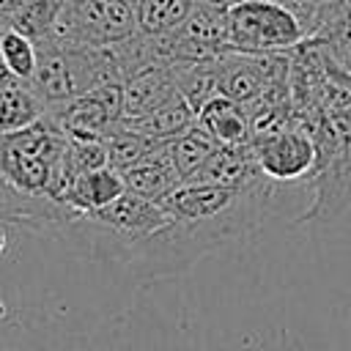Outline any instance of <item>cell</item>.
<instances>
[{"instance_id": "8fae6325", "label": "cell", "mask_w": 351, "mask_h": 351, "mask_svg": "<svg viewBox=\"0 0 351 351\" xmlns=\"http://www.w3.org/2000/svg\"><path fill=\"white\" fill-rule=\"evenodd\" d=\"M176 93V63H151L123 80V118H143Z\"/></svg>"}, {"instance_id": "5b68a950", "label": "cell", "mask_w": 351, "mask_h": 351, "mask_svg": "<svg viewBox=\"0 0 351 351\" xmlns=\"http://www.w3.org/2000/svg\"><path fill=\"white\" fill-rule=\"evenodd\" d=\"M307 38L302 22L277 0H236L228 5V49L244 55L291 52Z\"/></svg>"}, {"instance_id": "2e32d148", "label": "cell", "mask_w": 351, "mask_h": 351, "mask_svg": "<svg viewBox=\"0 0 351 351\" xmlns=\"http://www.w3.org/2000/svg\"><path fill=\"white\" fill-rule=\"evenodd\" d=\"M47 115L44 101L27 82H11L0 88V134L22 132Z\"/></svg>"}, {"instance_id": "ac0fdd59", "label": "cell", "mask_w": 351, "mask_h": 351, "mask_svg": "<svg viewBox=\"0 0 351 351\" xmlns=\"http://www.w3.org/2000/svg\"><path fill=\"white\" fill-rule=\"evenodd\" d=\"M60 8H63V0H19V5L5 19H8V27L41 44L52 38Z\"/></svg>"}, {"instance_id": "7c38bea8", "label": "cell", "mask_w": 351, "mask_h": 351, "mask_svg": "<svg viewBox=\"0 0 351 351\" xmlns=\"http://www.w3.org/2000/svg\"><path fill=\"white\" fill-rule=\"evenodd\" d=\"M195 126L203 129L222 148H250V140H252V123H250L247 107L225 96L208 99L197 110Z\"/></svg>"}, {"instance_id": "277c9868", "label": "cell", "mask_w": 351, "mask_h": 351, "mask_svg": "<svg viewBox=\"0 0 351 351\" xmlns=\"http://www.w3.org/2000/svg\"><path fill=\"white\" fill-rule=\"evenodd\" d=\"M36 74L27 82L44 101L47 112L69 104L71 99L93 90L104 82H121L112 47H77L63 41H41ZM123 85V82H121Z\"/></svg>"}, {"instance_id": "52a82bcc", "label": "cell", "mask_w": 351, "mask_h": 351, "mask_svg": "<svg viewBox=\"0 0 351 351\" xmlns=\"http://www.w3.org/2000/svg\"><path fill=\"white\" fill-rule=\"evenodd\" d=\"M250 151L258 170L274 184L302 181L315 167V140L296 118L274 132L252 137Z\"/></svg>"}, {"instance_id": "7402d4cb", "label": "cell", "mask_w": 351, "mask_h": 351, "mask_svg": "<svg viewBox=\"0 0 351 351\" xmlns=\"http://www.w3.org/2000/svg\"><path fill=\"white\" fill-rule=\"evenodd\" d=\"M11 82H19V80H14V74L5 69V63H3V58H0V88H5V85H11Z\"/></svg>"}, {"instance_id": "30bf717a", "label": "cell", "mask_w": 351, "mask_h": 351, "mask_svg": "<svg viewBox=\"0 0 351 351\" xmlns=\"http://www.w3.org/2000/svg\"><path fill=\"white\" fill-rule=\"evenodd\" d=\"M88 217H93L99 225H104L107 230H112L115 236H121L129 244V250H132L134 241H140L143 236L154 233L156 228H162L170 219L167 211L162 208V203L145 200V197L132 195V192H123L115 203H110L101 211H93Z\"/></svg>"}, {"instance_id": "8992f818", "label": "cell", "mask_w": 351, "mask_h": 351, "mask_svg": "<svg viewBox=\"0 0 351 351\" xmlns=\"http://www.w3.org/2000/svg\"><path fill=\"white\" fill-rule=\"evenodd\" d=\"M134 33V0H63L52 38L101 49L115 47Z\"/></svg>"}, {"instance_id": "44dd1931", "label": "cell", "mask_w": 351, "mask_h": 351, "mask_svg": "<svg viewBox=\"0 0 351 351\" xmlns=\"http://www.w3.org/2000/svg\"><path fill=\"white\" fill-rule=\"evenodd\" d=\"M321 41V38H318ZM329 47V52L335 55V60L351 74V36L348 38H335V41H324Z\"/></svg>"}, {"instance_id": "9a60e30c", "label": "cell", "mask_w": 351, "mask_h": 351, "mask_svg": "<svg viewBox=\"0 0 351 351\" xmlns=\"http://www.w3.org/2000/svg\"><path fill=\"white\" fill-rule=\"evenodd\" d=\"M118 126L129 129L134 134H143L148 140H162L165 143V140H173V137H178V134H184L195 126V110L189 107V101L181 93H176L162 107H156L154 112H148L143 118H132V121L121 118Z\"/></svg>"}, {"instance_id": "ffe728a7", "label": "cell", "mask_w": 351, "mask_h": 351, "mask_svg": "<svg viewBox=\"0 0 351 351\" xmlns=\"http://www.w3.org/2000/svg\"><path fill=\"white\" fill-rule=\"evenodd\" d=\"M0 58H3L5 69L14 74V80L30 82L36 74V63H38V47L19 30L5 27L0 33Z\"/></svg>"}, {"instance_id": "ba28073f", "label": "cell", "mask_w": 351, "mask_h": 351, "mask_svg": "<svg viewBox=\"0 0 351 351\" xmlns=\"http://www.w3.org/2000/svg\"><path fill=\"white\" fill-rule=\"evenodd\" d=\"M69 140H104L123 118V85L104 82L47 112Z\"/></svg>"}, {"instance_id": "d6986e66", "label": "cell", "mask_w": 351, "mask_h": 351, "mask_svg": "<svg viewBox=\"0 0 351 351\" xmlns=\"http://www.w3.org/2000/svg\"><path fill=\"white\" fill-rule=\"evenodd\" d=\"M195 0H134L137 33L143 36H167L189 16Z\"/></svg>"}, {"instance_id": "603a6c76", "label": "cell", "mask_w": 351, "mask_h": 351, "mask_svg": "<svg viewBox=\"0 0 351 351\" xmlns=\"http://www.w3.org/2000/svg\"><path fill=\"white\" fill-rule=\"evenodd\" d=\"M195 3H211V5H222V8H228V5L236 3V0H195Z\"/></svg>"}, {"instance_id": "7a4b0ae2", "label": "cell", "mask_w": 351, "mask_h": 351, "mask_svg": "<svg viewBox=\"0 0 351 351\" xmlns=\"http://www.w3.org/2000/svg\"><path fill=\"white\" fill-rule=\"evenodd\" d=\"M66 143V134L49 115L22 132L0 134V178L22 197L63 203L69 192L63 173Z\"/></svg>"}, {"instance_id": "3957f363", "label": "cell", "mask_w": 351, "mask_h": 351, "mask_svg": "<svg viewBox=\"0 0 351 351\" xmlns=\"http://www.w3.org/2000/svg\"><path fill=\"white\" fill-rule=\"evenodd\" d=\"M296 121L315 140L313 203L299 222H335L351 208V104Z\"/></svg>"}, {"instance_id": "cb8c5ba5", "label": "cell", "mask_w": 351, "mask_h": 351, "mask_svg": "<svg viewBox=\"0 0 351 351\" xmlns=\"http://www.w3.org/2000/svg\"><path fill=\"white\" fill-rule=\"evenodd\" d=\"M5 27H8V22H5V16H0V33H3Z\"/></svg>"}, {"instance_id": "5bb4252c", "label": "cell", "mask_w": 351, "mask_h": 351, "mask_svg": "<svg viewBox=\"0 0 351 351\" xmlns=\"http://www.w3.org/2000/svg\"><path fill=\"white\" fill-rule=\"evenodd\" d=\"M123 181H126V192L140 195V197L154 200V203H162L181 184V178H178V173H176V167L170 162L167 143H162L140 165L123 170Z\"/></svg>"}, {"instance_id": "e0dca14e", "label": "cell", "mask_w": 351, "mask_h": 351, "mask_svg": "<svg viewBox=\"0 0 351 351\" xmlns=\"http://www.w3.org/2000/svg\"><path fill=\"white\" fill-rule=\"evenodd\" d=\"M214 151H217V143L197 126H192L189 132L167 140V154H170V162H173L178 178H181V184L197 181L203 167L214 156Z\"/></svg>"}, {"instance_id": "9c48e42d", "label": "cell", "mask_w": 351, "mask_h": 351, "mask_svg": "<svg viewBox=\"0 0 351 351\" xmlns=\"http://www.w3.org/2000/svg\"><path fill=\"white\" fill-rule=\"evenodd\" d=\"M0 351H93L88 337L33 310L0 313Z\"/></svg>"}, {"instance_id": "6da1fadb", "label": "cell", "mask_w": 351, "mask_h": 351, "mask_svg": "<svg viewBox=\"0 0 351 351\" xmlns=\"http://www.w3.org/2000/svg\"><path fill=\"white\" fill-rule=\"evenodd\" d=\"M280 189L266 176L241 184L189 181L178 184L162 208L170 214L178 236L200 261L219 247L247 239L271 214H277Z\"/></svg>"}, {"instance_id": "4fadbf2b", "label": "cell", "mask_w": 351, "mask_h": 351, "mask_svg": "<svg viewBox=\"0 0 351 351\" xmlns=\"http://www.w3.org/2000/svg\"><path fill=\"white\" fill-rule=\"evenodd\" d=\"M123 192H126L123 173L107 165V167L77 176L71 181L63 203L77 214H93V211H101L104 206L115 203Z\"/></svg>"}]
</instances>
